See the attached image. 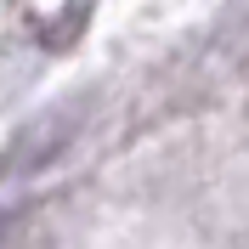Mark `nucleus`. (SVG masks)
Segmentation results:
<instances>
[{"mask_svg":"<svg viewBox=\"0 0 249 249\" xmlns=\"http://www.w3.org/2000/svg\"><path fill=\"white\" fill-rule=\"evenodd\" d=\"M23 23L34 29V40H40L46 51H68L79 40V29L91 23V6H29Z\"/></svg>","mask_w":249,"mask_h":249,"instance_id":"nucleus-1","label":"nucleus"}]
</instances>
